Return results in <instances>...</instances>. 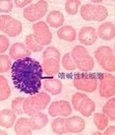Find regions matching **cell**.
Returning <instances> with one entry per match:
<instances>
[{"label": "cell", "mask_w": 115, "mask_h": 135, "mask_svg": "<svg viewBox=\"0 0 115 135\" xmlns=\"http://www.w3.org/2000/svg\"><path fill=\"white\" fill-rule=\"evenodd\" d=\"M43 68L41 64L30 57L16 60L12 64L11 76L14 86L19 92L34 95L41 88Z\"/></svg>", "instance_id": "1"}, {"label": "cell", "mask_w": 115, "mask_h": 135, "mask_svg": "<svg viewBox=\"0 0 115 135\" xmlns=\"http://www.w3.org/2000/svg\"><path fill=\"white\" fill-rule=\"evenodd\" d=\"M49 103H50V96L44 92H41L26 99L24 102L23 109H24V113L27 114L33 115L36 113H39L42 109H44L48 105Z\"/></svg>", "instance_id": "2"}, {"label": "cell", "mask_w": 115, "mask_h": 135, "mask_svg": "<svg viewBox=\"0 0 115 135\" xmlns=\"http://www.w3.org/2000/svg\"><path fill=\"white\" fill-rule=\"evenodd\" d=\"M60 52L54 46H49L43 51V72L46 75H55L60 69Z\"/></svg>", "instance_id": "3"}, {"label": "cell", "mask_w": 115, "mask_h": 135, "mask_svg": "<svg viewBox=\"0 0 115 135\" xmlns=\"http://www.w3.org/2000/svg\"><path fill=\"white\" fill-rule=\"evenodd\" d=\"M71 56L76 64V67L81 71H91L94 67V60L82 45H76L71 52Z\"/></svg>", "instance_id": "4"}, {"label": "cell", "mask_w": 115, "mask_h": 135, "mask_svg": "<svg viewBox=\"0 0 115 135\" xmlns=\"http://www.w3.org/2000/svg\"><path fill=\"white\" fill-rule=\"evenodd\" d=\"M81 16L86 21H104L107 18V9L102 5L85 4L81 8Z\"/></svg>", "instance_id": "5"}, {"label": "cell", "mask_w": 115, "mask_h": 135, "mask_svg": "<svg viewBox=\"0 0 115 135\" xmlns=\"http://www.w3.org/2000/svg\"><path fill=\"white\" fill-rule=\"evenodd\" d=\"M94 57L104 70L109 72L115 71V56L112 49L109 46H100L96 50Z\"/></svg>", "instance_id": "6"}, {"label": "cell", "mask_w": 115, "mask_h": 135, "mask_svg": "<svg viewBox=\"0 0 115 135\" xmlns=\"http://www.w3.org/2000/svg\"><path fill=\"white\" fill-rule=\"evenodd\" d=\"M73 86L87 93H93L97 88V78L94 75L77 74L73 79Z\"/></svg>", "instance_id": "7"}, {"label": "cell", "mask_w": 115, "mask_h": 135, "mask_svg": "<svg viewBox=\"0 0 115 135\" xmlns=\"http://www.w3.org/2000/svg\"><path fill=\"white\" fill-rule=\"evenodd\" d=\"M47 9H48L47 2L43 0H39L37 3L30 5L24 10V17L29 22H34L41 19L46 14Z\"/></svg>", "instance_id": "8"}, {"label": "cell", "mask_w": 115, "mask_h": 135, "mask_svg": "<svg viewBox=\"0 0 115 135\" xmlns=\"http://www.w3.org/2000/svg\"><path fill=\"white\" fill-rule=\"evenodd\" d=\"M33 38L36 40L38 45H50L52 41V34L45 22L39 21L37 23H34L33 25Z\"/></svg>", "instance_id": "9"}, {"label": "cell", "mask_w": 115, "mask_h": 135, "mask_svg": "<svg viewBox=\"0 0 115 135\" xmlns=\"http://www.w3.org/2000/svg\"><path fill=\"white\" fill-rule=\"evenodd\" d=\"M97 81L99 82V95L102 98L114 97L115 77L111 74H99Z\"/></svg>", "instance_id": "10"}, {"label": "cell", "mask_w": 115, "mask_h": 135, "mask_svg": "<svg viewBox=\"0 0 115 135\" xmlns=\"http://www.w3.org/2000/svg\"><path fill=\"white\" fill-rule=\"evenodd\" d=\"M48 113L51 116H68L72 113V108L66 101L54 102L48 108Z\"/></svg>", "instance_id": "11"}, {"label": "cell", "mask_w": 115, "mask_h": 135, "mask_svg": "<svg viewBox=\"0 0 115 135\" xmlns=\"http://www.w3.org/2000/svg\"><path fill=\"white\" fill-rule=\"evenodd\" d=\"M86 122L80 116H71L65 119V129L69 133H80L85 129Z\"/></svg>", "instance_id": "12"}, {"label": "cell", "mask_w": 115, "mask_h": 135, "mask_svg": "<svg viewBox=\"0 0 115 135\" xmlns=\"http://www.w3.org/2000/svg\"><path fill=\"white\" fill-rule=\"evenodd\" d=\"M79 41L82 45H93L97 41V31L93 27H84L79 33Z\"/></svg>", "instance_id": "13"}, {"label": "cell", "mask_w": 115, "mask_h": 135, "mask_svg": "<svg viewBox=\"0 0 115 135\" xmlns=\"http://www.w3.org/2000/svg\"><path fill=\"white\" fill-rule=\"evenodd\" d=\"M31 53H32L31 50L29 49H27V46L24 44H22V42H15L14 45H11L9 55L13 59L19 60L29 57L31 55Z\"/></svg>", "instance_id": "14"}, {"label": "cell", "mask_w": 115, "mask_h": 135, "mask_svg": "<svg viewBox=\"0 0 115 135\" xmlns=\"http://www.w3.org/2000/svg\"><path fill=\"white\" fill-rule=\"evenodd\" d=\"M97 36L103 41H110L115 38V26L111 22L101 24L97 29Z\"/></svg>", "instance_id": "15"}, {"label": "cell", "mask_w": 115, "mask_h": 135, "mask_svg": "<svg viewBox=\"0 0 115 135\" xmlns=\"http://www.w3.org/2000/svg\"><path fill=\"white\" fill-rule=\"evenodd\" d=\"M43 88L51 95H59L62 91V84L58 79L45 77L43 78Z\"/></svg>", "instance_id": "16"}, {"label": "cell", "mask_w": 115, "mask_h": 135, "mask_svg": "<svg viewBox=\"0 0 115 135\" xmlns=\"http://www.w3.org/2000/svg\"><path fill=\"white\" fill-rule=\"evenodd\" d=\"M29 120H30L31 127L33 130H39L48 123L47 115L41 113H37L33 115H31V118Z\"/></svg>", "instance_id": "17"}, {"label": "cell", "mask_w": 115, "mask_h": 135, "mask_svg": "<svg viewBox=\"0 0 115 135\" xmlns=\"http://www.w3.org/2000/svg\"><path fill=\"white\" fill-rule=\"evenodd\" d=\"M16 120V113L11 109H2L0 113V125L2 127L10 128Z\"/></svg>", "instance_id": "18"}, {"label": "cell", "mask_w": 115, "mask_h": 135, "mask_svg": "<svg viewBox=\"0 0 115 135\" xmlns=\"http://www.w3.org/2000/svg\"><path fill=\"white\" fill-rule=\"evenodd\" d=\"M30 120L26 117H21L19 118L17 123L15 124V133L17 135H31L32 132Z\"/></svg>", "instance_id": "19"}, {"label": "cell", "mask_w": 115, "mask_h": 135, "mask_svg": "<svg viewBox=\"0 0 115 135\" xmlns=\"http://www.w3.org/2000/svg\"><path fill=\"white\" fill-rule=\"evenodd\" d=\"M58 38L66 41H74L76 40V31L71 26H63L57 32Z\"/></svg>", "instance_id": "20"}, {"label": "cell", "mask_w": 115, "mask_h": 135, "mask_svg": "<svg viewBox=\"0 0 115 135\" xmlns=\"http://www.w3.org/2000/svg\"><path fill=\"white\" fill-rule=\"evenodd\" d=\"M46 22L50 27L58 28L64 23V15L60 11H51L46 17Z\"/></svg>", "instance_id": "21"}, {"label": "cell", "mask_w": 115, "mask_h": 135, "mask_svg": "<svg viewBox=\"0 0 115 135\" xmlns=\"http://www.w3.org/2000/svg\"><path fill=\"white\" fill-rule=\"evenodd\" d=\"M3 33L7 34L9 37L11 38H16L19 35L22 33V23L18 21V20H13L9 25H8L5 30L3 31Z\"/></svg>", "instance_id": "22"}, {"label": "cell", "mask_w": 115, "mask_h": 135, "mask_svg": "<svg viewBox=\"0 0 115 135\" xmlns=\"http://www.w3.org/2000/svg\"><path fill=\"white\" fill-rule=\"evenodd\" d=\"M96 109V105L89 97H87L84 101L81 103V105L79 107V112L82 113L83 115L89 117V115H92V113L94 112Z\"/></svg>", "instance_id": "23"}, {"label": "cell", "mask_w": 115, "mask_h": 135, "mask_svg": "<svg viewBox=\"0 0 115 135\" xmlns=\"http://www.w3.org/2000/svg\"><path fill=\"white\" fill-rule=\"evenodd\" d=\"M0 101H5L7 100L10 94H11V89L9 87V84L7 82V79L3 75L0 76Z\"/></svg>", "instance_id": "24"}, {"label": "cell", "mask_w": 115, "mask_h": 135, "mask_svg": "<svg viewBox=\"0 0 115 135\" xmlns=\"http://www.w3.org/2000/svg\"><path fill=\"white\" fill-rule=\"evenodd\" d=\"M102 112L105 115H107L109 119L114 121L115 120V99L114 97L110 99L109 101L103 105L102 108Z\"/></svg>", "instance_id": "25"}, {"label": "cell", "mask_w": 115, "mask_h": 135, "mask_svg": "<svg viewBox=\"0 0 115 135\" xmlns=\"http://www.w3.org/2000/svg\"><path fill=\"white\" fill-rule=\"evenodd\" d=\"M108 120H109V118L104 113H96L93 116L94 124L97 127V129H99V130L105 129V127L108 125Z\"/></svg>", "instance_id": "26"}, {"label": "cell", "mask_w": 115, "mask_h": 135, "mask_svg": "<svg viewBox=\"0 0 115 135\" xmlns=\"http://www.w3.org/2000/svg\"><path fill=\"white\" fill-rule=\"evenodd\" d=\"M52 131L55 134H65L66 133V129H65V119L64 118H56L53 120L51 124Z\"/></svg>", "instance_id": "27"}, {"label": "cell", "mask_w": 115, "mask_h": 135, "mask_svg": "<svg viewBox=\"0 0 115 135\" xmlns=\"http://www.w3.org/2000/svg\"><path fill=\"white\" fill-rule=\"evenodd\" d=\"M26 45L27 47L30 49L31 51H34V52H39L42 50V45H38L36 40L33 38V35H29L26 37Z\"/></svg>", "instance_id": "28"}, {"label": "cell", "mask_w": 115, "mask_h": 135, "mask_svg": "<svg viewBox=\"0 0 115 135\" xmlns=\"http://www.w3.org/2000/svg\"><path fill=\"white\" fill-rule=\"evenodd\" d=\"M80 5L81 1L79 0H68L65 3V10L69 15H76Z\"/></svg>", "instance_id": "29"}, {"label": "cell", "mask_w": 115, "mask_h": 135, "mask_svg": "<svg viewBox=\"0 0 115 135\" xmlns=\"http://www.w3.org/2000/svg\"><path fill=\"white\" fill-rule=\"evenodd\" d=\"M25 98L19 97L16 98L12 101V110L15 112L16 114H22L24 113V109H23V105H24V102H25Z\"/></svg>", "instance_id": "30"}, {"label": "cell", "mask_w": 115, "mask_h": 135, "mask_svg": "<svg viewBox=\"0 0 115 135\" xmlns=\"http://www.w3.org/2000/svg\"><path fill=\"white\" fill-rule=\"evenodd\" d=\"M62 65L63 67L68 70V71H73L76 69V64H75L74 60L71 56V53H66L63 56V59H62Z\"/></svg>", "instance_id": "31"}, {"label": "cell", "mask_w": 115, "mask_h": 135, "mask_svg": "<svg viewBox=\"0 0 115 135\" xmlns=\"http://www.w3.org/2000/svg\"><path fill=\"white\" fill-rule=\"evenodd\" d=\"M0 61H1V65H0V72L4 73L7 72L11 66V60L9 59V56L5 55V54H1L0 56Z\"/></svg>", "instance_id": "32"}, {"label": "cell", "mask_w": 115, "mask_h": 135, "mask_svg": "<svg viewBox=\"0 0 115 135\" xmlns=\"http://www.w3.org/2000/svg\"><path fill=\"white\" fill-rule=\"evenodd\" d=\"M87 97H88L87 95L82 94V93H76V94H74V96L72 97V104H73L74 109L79 110V107L81 105V103H82Z\"/></svg>", "instance_id": "33"}, {"label": "cell", "mask_w": 115, "mask_h": 135, "mask_svg": "<svg viewBox=\"0 0 115 135\" xmlns=\"http://www.w3.org/2000/svg\"><path fill=\"white\" fill-rule=\"evenodd\" d=\"M13 1L11 0H2L1 2H0V11L1 13H8V12L12 11V9H13Z\"/></svg>", "instance_id": "34"}, {"label": "cell", "mask_w": 115, "mask_h": 135, "mask_svg": "<svg viewBox=\"0 0 115 135\" xmlns=\"http://www.w3.org/2000/svg\"><path fill=\"white\" fill-rule=\"evenodd\" d=\"M13 20L14 19L12 18L11 16L1 15V17H0V30H1V32H3V31L5 30V28H6Z\"/></svg>", "instance_id": "35"}, {"label": "cell", "mask_w": 115, "mask_h": 135, "mask_svg": "<svg viewBox=\"0 0 115 135\" xmlns=\"http://www.w3.org/2000/svg\"><path fill=\"white\" fill-rule=\"evenodd\" d=\"M9 40L8 38H6L5 36L1 35L0 36V52L3 54V52H5L7 49L9 47Z\"/></svg>", "instance_id": "36"}, {"label": "cell", "mask_w": 115, "mask_h": 135, "mask_svg": "<svg viewBox=\"0 0 115 135\" xmlns=\"http://www.w3.org/2000/svg\"><path fill=\"white\" fill-rule=\"evenodd\" d=\"M32 3L31 0H24V1H21V0H15L14 1V4L18 8H24L26 5H29V4Z\"/></svg>", "instance_id": "37"}, {"label": "cell", "mask_w": 115, "mask_h": 135, "mask_svg": "<svg viewBox=\"0 0 115 135\" xmlns=\"http://www.w3.org/2000/svg\"><path fill=\"white\" fill-rule=\"evenodd\" d=\"M114 132H115V127H114V125H113V126L108 127L107 129L104 131L103 134L104 135H113V134H114Z\"/></svg>", "instance_id": "38"}, {"label": "cell", "mask_w": 115, "mask_h": 135, "mask_svg": "<svg viewBox=\"0 0 115 135\" xmlns=\"http://www.w3.org/2000/svg\"><path fill=\"white\" fill-rule=\"evenodd\" d=\"M93 3H101V1H93Z\"/></svg>", "instance_id": "39"}]
</instances>
